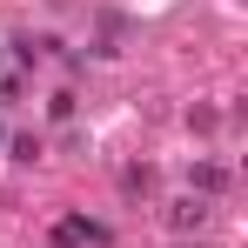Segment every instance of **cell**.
I'll use <instances>...</instances> for the list:
<instances>
[{
    "instance_id": "6da1fadb",
    "label": "cell",
    "mask_w": 248,
    "mask_h": 248,
    "mask_svg": "<svg viewBox=\"0 0 248 248\" xmlns=\"http://www.w3.org/2000/svg\"><path fill=\"white\" fill-rule=\"evenodd\" d=\"M168 221H174V228H208V195H188V202H174V208H168Z\"/></svg>"
},
{
    "instance_id": "7a4b0ae2",
    "label": "cell",
    "mask_w": 248,
    "mask_h": 248,
    "mask_svg": "<svg viewBox=\"0 0 248 248\" xmlns=\"http://www.w3.org/2000/svg\"><path fill=\"white\" fill-rule=\"evenodd\" d=\"M188 181H195L202 195H221V188H228V168H215V161H195V168H188Z\"/></svg>"
}]
</instances>
